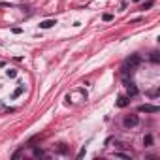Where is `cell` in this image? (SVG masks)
<instances>
[{
    "instance_id": "cell-1",
    "label": "cell",
    "mask_w": 160,
    "mask_h": 160,
    "mask_svg": "<svg viewBox=\"0 0 160 160\" xmlns=\"http://www.w3.org/2000/svg\"><path fill=\"white\" fill-rule=\"evenodd\" d=\"M122 125H125L126 128H136V126H139V117L138 115H126L125 121H122Z\"/></svg>"
},
{
    "instance_id": "cell-2",
    "label": "cell",
    "mask_w": 160,
    "mask_h": 160,
    "mask_svg": "<svg viewBox=\"0 0 160 160\" xmlns=\"http://www.w3.org/2000/svg\"><path fill=\"white\" fill-rule=\"evenodd\" d=\"M138 111H141V113H158V107L151 106V104H143V106L138 107Z\"/></svg>"
},
{
    "instance_id": "cell-3",
    "label": "cell",
    "mask_w": 160,
    "mask_h": 160,
    "mask_svg": "<svg viewBox=\"0 0 160 160\" xmlns=\"http://www.w3.org/2000/svg\"><path fill=\"white\" fill-rule=\"evenodd\" d=\"M139 62H141V58H139L138 55H132V57H130V58H128V61L125 62V68H130V70H132V68H136Z\"/></svg>"
},
{
    "instance_id": "cell-4",
    "label": "cell",
    "mask_w": 160,
    "mask_h": 160,
    "mask_svg": "<svg viewBox=\"0 0 160 160\" xmlns=\"http://www.w3.org/2000/svg\"><path fill=\"white\" fill-rule=\"evenodd\" d=\"M55 25H57L55 19H45V21L40 23V29H51V26H55Z\"/></svg>"
},
{
    "instance_id": "cell-5",
    "label": "cell",
    "mask_w": 160,
    "mask_h": 160,
    "mask_svg": "<svg viewBox=\"0 0 160 160\" xmlns=\"http://www.w3.org/2000/svg\"><path fill=\"white\" fill-rule=\"evenodd\" d=\"M128 104H130V98H128V96H119V100H117L119 107H126Z\"/></svg>"
},
{
    "instance_id": "cell-6",
    "label": "cell",
    "mask_w": 160,
    "mask_h": 160,
    "mask_svg": "<svg viewBox=\"0 0 160 160\" xmlns=\"http://www.w3.org/2000/svg\"><path fill=\"white\" fill-rule=\"evenodd\" d=\"M23 93H25V85H23V83H19V87H17V89L13 90V94H11V98H17V96H21Z\"/></svg>"
},
{
    "instance_id": "cell-7",
    "label": "cell",
    "mask_w": 160,
    "mask_h": 160,
    "mask_svg": "<svg viewBox=\"0 0 160 160\" xmlns=\"http://www.w3.org/2000/svg\"><path fill=\"white\" fill-rule=\"evenodd\" d=\"M143 145H145V147H153V136H151V134L143 136Z\"/></svg>"
},
{
    "instance_id": "cell-8",
    "label": "cell",
    "mask_w": 160,
    "mask_h": 160,
    "mask_svg": "<svg viewBox=\"0 0 160 160\" xmlns=\"http://www.w3.org/2000/svg\"><path fill=\"white\" fill-rule=\"evenodd\" d=\"M6 77H10V79L17 77V70H15V68H8L6 70Z\"/></svg>"
},
{
    "instance_id": "cell-9",
    "label": "cell",
    "mask_w": 160,
    "mask_h": 160,
    "mask_svg": "<svg viewBox=\"0 0 160 160\" xmlns=\"http://www.w3.org/2000/svg\"><path fill=\"white\" fill-rule=\"evenodd\" d=\"M126 87H128V98H130V96H136V94H138V89H136L132 83H130V85L126 83Z\"/></svg>"
},
{
    "instance_id": "cell-10",
    "label": "cell",
    "mask_w": 160,
    "mask_h": 160,
    "mask_svg": "<svg viewBox=\"0 0 160 160\" xmlns=\"http://www.w3.org/2000/svg\"><path fill=\"white\" fill-rule=\"evenodd\" d=\"M57 153H58V154H66V153H68V147H66V143H58V147H57Z\"/></svg>"
},
{
    "instance_id": "cell-11",
    "label": "cell",
    "mask_w": 160,
    "mask_h": 160,
    "mask_svg": "<svg viewBox=\"0 0 160 160\" xmlns=\"http://www.w3.org/2000/svg\"><path fill=\"white\" fill-rule=\"evenodd\" d=\"M153 6H154V2H153V0H147V2L141 6V10H149V8H153Z\"/></svg>"
},
{
    "instance_id": "cell-12",
    "label": "cell",
    "mask_w": 160,
    "mask_h": 160,
    "mask_svg": "<svg viewBox=\"0 0 160 160\" xmlns=\"http://www.w3.org/2000/svg\"><path fill=\"white\" fill-rule=\"evenodd\" d=\"M34 157H43V151L42 149H34Z\"/></svg>"
},
{
    "instance_id": "cell-13",
    "label": "cell",
    "mask_w": 160,
    "mask_h": 160,
    "mask_svg": "<svg viewBox=\"0 0 160 160\" xmlns=\"http://www.w3.org/2000/svg\"><path fill=\"white\" fill-rule=\"evenodd\" d=\"M151 61H153V62H158V53H151Z\"/></svg>"
},
{
    "instance_id": "cell-14",
    "label": "cell",
    "mask_w": 160,
    "mask_h": 160,
    "mask_svg": "<svg viewBox=\"0 0 160 160\" xmlns=\"http://www.w3.org/2000/svg\"><path fill=\"white\" fill-rule=\"evenodd\" d=\"M111 19H113V15H111V13H106V15H104V21H111Z\"/></svg>"
},
{
    "instance_id": "cell-15",
    "label": "cell",
    "mask_w": 160,
    "mask_h": 160,
    "mask_svg": "<svg viewBox=\"0 0 160 160\" xmlns=\"http://www.w3.org/2000/svg\"><path fill=\"white\" fill-rule=\"evenodd\" d=\"M77 157H79V158H81V157H85V147H83V149L77 153Z\"/></svg>"
},
{
    "instance_id": "cell-16",
    "label": "cell",
    "mask_w": 160,
    "mask_h": 160,
    "mask_svg": "<svg viewBox=\"0 0 160 160\" xmlns=\"http://www.w3.org/2000/svg\"><path fill=\"white\" fill-rule=\"evenodd\" d=\"M132 2H138V0H132Z\"/></svg>"
}]
</instances>
